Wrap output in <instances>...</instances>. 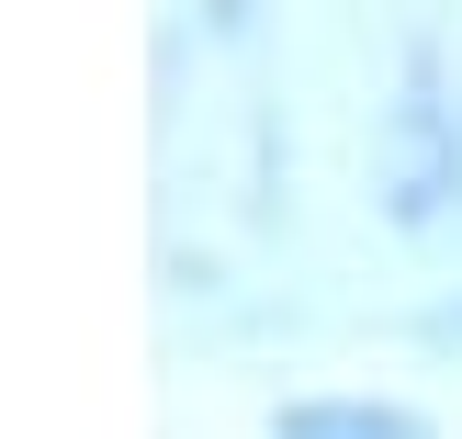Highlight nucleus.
<instances>
[{
	"instance_id": "nucleus-1",
	"label": "nucleus",
	"mask_w": 462,
	"mask_h": 439,
	"mask_svg": "<svg viewBox=\"0 0 462 439\" xmlns=\"http://www.w3.org/2000/svg\"><path fill=\"white\" fill-rule=\"evenodd\" d=\"M373 203H383V225H440L451 203H462V102H451V79H440V57H406V79H395V102H383V135H373Z\"/></svg>"
},
{
	"instance_id": "nucleus-2",
	"label": "nucleus",
	"mask_w": 462,
	"mask_h": 439,
	"mask_svg": "<svg viewBox=\"0 0 462 439\" xmlns=\"http://www.w3.org/2000/svg\"><path fill=\"white\" fill-rule=\"evenodd\" d=\"M271 439H429L418 406H383V395H305L271 417Z\"/></svg>"
}]
</instances>
